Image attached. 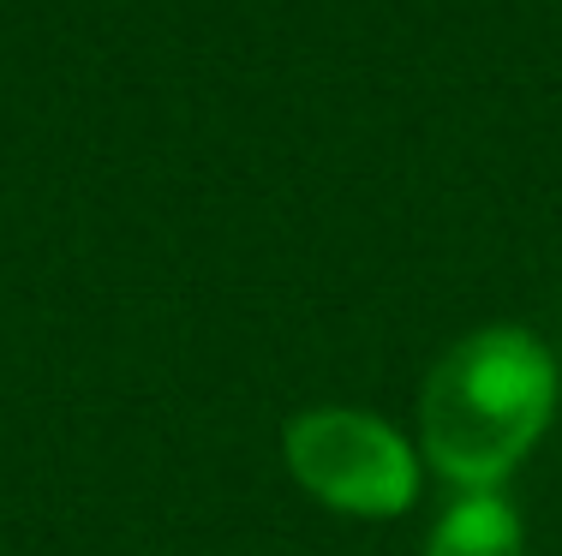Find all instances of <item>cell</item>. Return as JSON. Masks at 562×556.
I'll return each mask as SVG.
<instances>
[{
    "mask_svg": "<svg viewBox=\"0 0 562 556\" xmlns=\"http://www.w3.org/2000/svg\"><path fill=\"white\" fill-rule=\"evenodd\" d=\"M281 461L293 485L329 514L395 521L419 502V443L366 407H305L281 431Z\"/></svg>",
    "mask_w": 562,
    "mask_h": 556,
    "instance_id": "7a4b0ae2",
    "label": "cell"
},
{
    "mask_svg": "<svg viewBox=\"0 0 562 556\" xmlns=\"http://www.w3.org/2000/svg\"><path fill=\"white\" fill-rule=\"evenodd\" d=\"M425 556H527V521L508 491H454L425 533Z\"/></svg>",
    "mask_w": 562,
    "mask_h": 556,
    "instance_id": "3957f363",
    "label": "cell"
},
{
    "mask_svg": "<svg viewBox=\"0 0 562 556\" xmlns=\"http://www.w3.org/2000/svg\"><path fill=\"white\" fill-rule=\"evenodd\" d=\"M557 360L539 336L491 324L425 371L419 461L454 491H503L557 419Z\"/></svg>",
    "mask_w": 562,
    "mask_h": 556,
    "instance_id": "6da1fadb",
    "label": "cell"
}]
</instances>
